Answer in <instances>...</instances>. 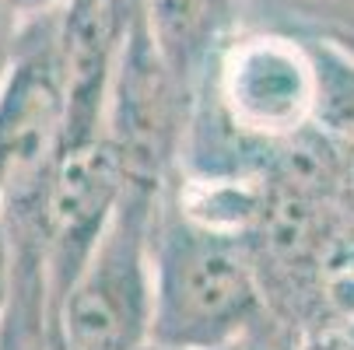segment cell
Listing matches in <instances>:
<instances>
[{
    "mask_svg": "<svg viewBox=\"0 0 354 350\" xmlns=\"http://www.w3.org/2000/svg\"><path fill=\"white\" fill-rule=\"evenodd\" d=\"M15 32H18V21L11 18V11H8L4 0H0V53H8V49H11Z\"/></svg>",
    "mask_w": 354,
    "mask_h": 350,
    "instance_id": "9",
    "label": "cell"
},
{
    "mask_svg": "<svg viewBox=\"0 0 354 350\" xmlns=\"http://www.w3.org/2000/svg\"><path fill=\"white\" fill-rule=\"evenodd\" d=\"M196 98L211 102L218 144H235L242 155H270L274 144L313 126V39L288 28L239 25L214 53Z\"/></svg>",
    "mask_w": 354,
    "mask_h": 350,
    "instance_id": "2",
    "label": "cell"
},
{
    "mask_svg": "<svg viewBox=\"0 0 354 350\" xmlns=\"http://www.w3.org/2000/svg\"><path fill=\"white\" fill-rule=\"evenodd\" d=\"M64 123L57 11L18 25L0 77V207L21 182L53 168Z\"/></svg>",
    "mask_w": 354,
    "mask_h": 350,
    "instance_id": "4",
    "label": "cell"
},
{
    "mask_svg": "<svg viewBox=\"0 0 354 350\" xmlns=\"http://www.w3.org/2000/svg\"><path fill=\"white\" fill-rule=\"evenodd\" d=\"M207 350H301L298 343V322L281 315L277 309L263 305L245 326H239L232 336Z\"/></svg>",
    "mask_w": 354,
    "mask_h": 350,
    "instance_id": "6",
    "label": "cell"
},
{
    "mask_svg": "<svg viewBox=\"0 0 354 350\" xmlns=\"http://www.w3.org/2000/svg\"><path fill=\"white\" fill-rule=\"evenodd\" d=\"M8 57H11V49H8V53H0V77H4V67H8Z\"/></svg>",
    "mask_w": 354,
    "mask_h": 350,
    "instance_id": "11",
    "label": "cell"
},
{
    "mask_svg": "<svg viewBox=\"0 0 354 350\" xmlns=\"http://www.w3.org/2000/svg\"><path fill=\"white\" fill-rule=\"evenodd\" d=\"M263 305L245 242L186 221L162 189L151 221L147 336L183 350H207Z\"/></svg>",
    "mask_w": 354,
    "mask_h": 350,
    "instance_id": "1",
    "label": "cell"
},
{
    "mask_svg": "<svg viewBox=\"0 0 354 350\" xmlns=\"http://www.w3.org/2000/svg\"><path fill=\"white\" fill-rule=\"evenodd\" d=\"M162 189L123 186L113 217L57 305L53 350H137L147 340L151 221Z\"/></svg>",
    "mask_w": 354,
    "mask_h": 350,
    "instance_id": "3",
    "label": "cell"
},
{
    "mask_svg": "<svg viewBox=\"0 0 354 350\" xmlns=\"http://www.w3.org/2000/svg\"><path fill=\"white\" fill-rule=\"evenodd\" d=\"M158 57L176 84L196 98L221 42L239 28V0H137Z\"/></svg>",
    "mask_w": 354,
    "mask_h": 350,
    "instance_id": "5",
    "label": "cell"
},
{
    "mask_svg": "<svg viewBox=\"0 0 354 350\" xmlns=\"http://www.w3.org/2000/svg\"><path fill=\"white\" fill-rule=\"evenodd\" d=\"M4 4H8L11 18L21 25V21H28V18H39V14H49V11H60L67 0H4Z\"/></svg>",
    "mask_w": 354,
    "mask_h": 350,
    "instance_id": "8",
    "label": "cell"
},
{
    "mask_svg": "<svg viewBox=\"0 0 354 350\" xmlns=\"http://www.w3.org/2000/svg\"><path fill=\"white\" fill-rule=\"evenodd\" d=\"M137 350H183V347H172V343H162V340H151V336H147Z\"/></svg>",
    "mask_w": 354,
    "mask_h": 350,
    "instance_id": "10",
    "label": "cell"
},
{
    "mask_svg": "<svg viewBox=\"0 0 354 350\" xmlns=\"http://www.w3.org/2000/svg\"><path fill=\"white\" fill-rule=\"evenodd\" d=\"M8 302H11V245H8L4 224H0V329H4V319H8Z\"/></svg>",
    "mask_w": 354,
    "mask_h": 350,
    "instance_id": "7",
    "label": "cell"
}]
</instances>
